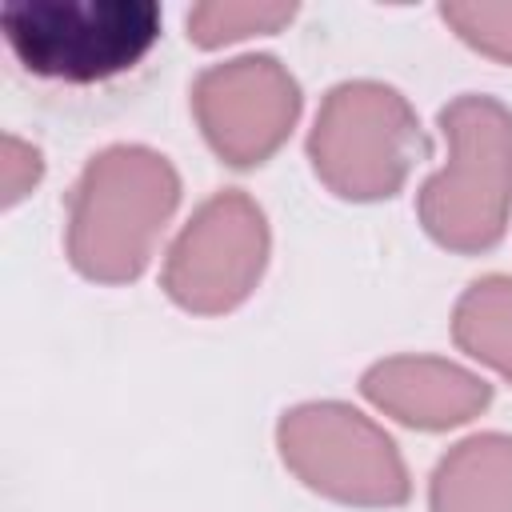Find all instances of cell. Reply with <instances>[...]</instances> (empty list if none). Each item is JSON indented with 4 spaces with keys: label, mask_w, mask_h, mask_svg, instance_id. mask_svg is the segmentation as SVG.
Listing matches in <instances>:
<instances>
[{
    "label": "cell",
    "mask_w": 512,
    "mask_h": 512,
    "mask_svg": "<svg viewBox=\"0 0 512 512\" xmlns=\"http://www.w3.org/2000/svg\"><path fill=\"white\" fill-rule=\"evenodd\" d=\"M44 176V160L40 148L24 144L20 136H4V204L12 208L20 196H28Z\"/></svg>",
    "instance_id": "obj_13"
},
{
    "label": "cell",
    "mask_w": 512,
    "mask_h": 512,
    "mask_svg": "<svg viewBox=\"0 0 512 512\" xmlns=\"http://www.w3.org/2000/svg\"><path fill=\"white\" fill-rule=\"evenodd\" d=\"M440 20L480 56L512 64V0L508 4H480V0H452L436 8Z\"/></svg>",
    "instance_id": "obj_12"
},
{
    "label": "cell",
    "mask_w": 512,
    "mask_h": 512,
    "mask_svg": "<svg viewBox=\"0 0 512 512\" xmlns=\"http://www.w3.org/2000/svg\"><path fill=\"white\" fill-rule=\"evenodd\" d=\"M360 396L404 428L448 432L476 420L492 404V384L448 356L400 352L364 368Z\"/></svg>",
    "instance_id": "obj_8"
},
{
    "label": "cell",
    "mask_w": 512,
    "mask_h": 512,
    "mask_svg": "<svg viewBox=\"0 0 512 512\" xmlns=\"http://www.w3.org/2000/svg\"><path fill=\"white\" fill-rule=\"evenodd\" d=\"M316 180L352 204L396 196L428 156V136L412 100L384 80H340L324 92L308 128Z\"/></svg>",
    "instance_id": "obj_3"
},
{
    "label": "cell",
    "mask_w": 512,
    "mask_h": 512,
    "mask_svg": "<svg viewBox=\"0 0 512 512\" xmlns=\"http://www.w3.org/2000/svg\"><path fill=\"white\" fill-rule=\"evenodd\" d=\"M296 4H232V0H216V4H196L184 16L188 40L196 48H224V44H240L248 36H268L280 32L284 24H292Z\"/></svg>",
    "instance_id": "obj_11"
},
{
    "label": "cell",
    "mask_w": 512,
    "mask_h": 512,
    "mask_svg": "<svg viewBox=\"0 0 512 512\" xmlns=\"http://www.w3.org/2000/svg\"><path fill=\"white\" fill-rule=\"evenodd\" d=\"M444 164L416 188L420 228L456 256L496 248L512 216V108L460 92L436 112Z\"/></svg>",
    "instance_id": "obj_2"
},
{
    "label": "cell",
    "mask_w": 512,
    "mask_h": 512,
    "mask_svg": "<svg viewBox=\"0 0 512 512\" xmlns=\"http://www.w3.org/2000/svg\"><path fill=\"white\" fill-rule=\"evenodd\" d=\"M152 0H12L0 28L12 56L44 80L96 84L128 72L160 40Z\"/></svg>",
    "instance_id": "obj_4"
},
{
    "label": "cell",
    "mask_w": 512,
    "mask_h": 512,
    "mask_svg": "<svg viewBox=\"0 0 512 512\" xmlns=\"http://www.w3.org/2000/svg\"><path fill=\"white\" fill-rule=\"evenodd\" d=\"M452 340L468 360L512 384V276L492 272L460 292L452 308Z\"/></svg>",
    "instance_id": "obj_10"
},
{
    "label": "cell",
    "mask_w": 512,
    "mask_h": 512,
    "mask_svg": "<svg viewBox=\"0 0 512 512\" xmlns=\"http://www.w3.org/2000/svg\"><path fill=\"white\" fill-rule=\"evenodd\" d=\"M188 100L200 136L228 168H260L272 160L304 108L300 80L268 52H244L200 68Z\"/></svg>",
    "instance_id": "obj_7"
},
{
    "label": "cell",
    "mask_w": 512,
    "mask_h": 512,
    "mask_svg": "<svg viewBox=\"0 0 512 512\" xmlns=\"http://www.w3.org/2000/svg\"><path fill=\"white\" fill-rule=\"evenodd\" d=\"M280 464L316 496L348 508H400L412 496L396 440L344 400H304L276 420Z\"/></svg>",
    "instance_id": "obj_5"
},
{
    "label": "cell",
    "mask_w": 512,
    "mask_h": 512,
    "mask_svg": "<svg viewBox=\"0 0 512 512\" xmlns=\"http://www.w3.org/2000/svg\"><path fill=\"white\" fill-rule=\"evenodd\" d=\"M272 232L264 208L244 188L212 192L172 236L160 288L192 316H224L240 308L264 280Z\"/></svg>",
    "instance_id": "obj_6"
},
{
    "label": "cell",
    "mask_w": 512,
    "mask_h": 512,
    "mask_svg": "<svg viewBox=\"0 0 512 512\" xmlns=\"http://www.w3.org/2000/svg\"><path fill=\"white\" fill-rule=\"evenodd\" d=\"M180 208V172L148 144H108L64 204V256L92 284H132Z\"/></svg>",
    "instance_id": "obj_1"
},
{
    "label": "cell",
    "mask_w": 512,
    "mask_h": 512,
    "mask_svg": "<svg viewBox=\"0 0 512 512\" xmlns=\"http://www.w3.org/2000/svg\"><path fill=\"white\" fill-rule=\"evenodd\" d=\"M428 512H512V436L476 432L452 444L428 476Z\"/></svg>",
    "instance_id": "obj_9"
}]
</instances>
